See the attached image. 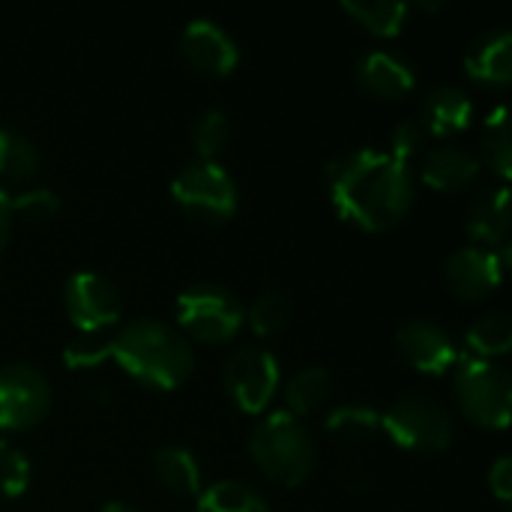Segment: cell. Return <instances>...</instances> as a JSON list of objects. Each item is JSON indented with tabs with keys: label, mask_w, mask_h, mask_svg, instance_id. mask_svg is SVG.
I'll use <instances>...</instances> for the list:
<instances>
[{
	"label": "cell",
	"mask_w": 512,
	"mask_h": 512,
	"mask_svg": "<svg viewBox=\"0 0 512 512\" xmlns=\"http://www.w3.org/2000/svg\"><path fill=\"white\" fill-rule=\"evenodd\" d=\"M57 210H60V198L45 186L24 189L21 195H12V213L24 216L30 222H45V219L57 216Z\"/></svg>",
	"instance_id": "31"
},
{
	"label": "cell",
	"mask_w": 512,
	"mask_h": 512,
	"mask_svg": "<svg viewBox=\"0 0 512 512\" xmlns=\"http://www.w3.org/2000/svg\"><path fill=\"white\" fill-rule=\"evenodd\" d=\"M12 222H15V213H12V195L0 186V252H3V249H6V243H9Z\"/></svg>",
	"instance_id": "34"
},
{
	"label": "cell",
	"mask_w": 512,
	"mask_h": 512,
	"mask_svg": "<svg viewBox=\"0 0 512 512\" xmlns=\"http://www.w3.org/2000/svg\"><path fill=\"white\" fill-rule=\"evenodd\" d=\"M249 453L264 477L288 489L303 486L315 471V441L288 411H273L255 426Z\"/></svg>",
	"instance_id": "3"
},
{
	"label": "cell",
	"mask_w": 512,
	"mask_h": 512,
	"mask_svg": "<svg viewBox=\"0 0 512 512\" xmlns=\"http://www.w3.org/2000/svg\"><path fill=\"white\" fill-rule=\"evenodd\" d=\"M468 357H477V360H495V357H504L512 348V318L507 312H486L480 315L468 336Z\"/></svg>",
	"instance_id": "23"
},
{
	"label": "cell",
	"mask_w": 512,
	"mask_h": 512,
	"mask_svg": "<svg viewBox=\"0 0 512 512\" xmlns=\"http://www.w3.org/2000/svg\"><path fill=\"white\" fill-rule=\"evenodd\" d=\"M30 486V462L27 456L0 441V498H21Z\"/></svg>",
	"instance_id": "30"
},
{
	"label": "cell",
	"mask_w": 512,
	"mask_h": 512,
	"mask_svg": "<svg viewBox=\"0 0 512 512\" xmlns=\"http://www.w3.org/2000/svg\"><path fill=\"white\" fill-rule=\"evenodd\" d=\"M111 360L138 384L177 390L195 369L189 339L156 318H135L111 336Z\"/></svg>",
	"instance_id": "2"
},
{
	"label": "cell",
	"mask_w": 512,
	"mask_h": 512,
	"mask_svg": "<svg viewBox=\"0 0 512 512\" xmlns=\"http://www.w3.org/2000/svg\"><path fill=\"white\" fill-rule=\"evenodd\" d=\"M456 402L462 414L480 429H507L512 411L510 372L495 360L459 357L456 363Z\"/></svg>",
	"instance_id": "4"
},
{
	"label": "cell",
	"mask_w": 512,
	"mask_h": 512,
	"mask_svg": "<svg viewBox=\"0 0 512 512\" xmlns=\"http://www.w3.org/2000/svg\"><path fill=\"white\" fill-rule=\"evenodd\" d=\"M177 321L183 336H192L204 345H222L243 330L246 306L234 291L201 282L177 297Z\"/></svg>",
	"instance_id": "6"
},
{
	"label": "cell",
	"mask_w": 512,
	"mask_h": 512,
	"mask_svg": "<svg viewBox=\"0 0 512 512\" xmlns=\"http://www.w3.org/2000/svg\"><path fill=\"white\" fill-rule=\"evenodd\" d=\"M225 390L243 414H264L279 390V363L258 345H243L225 360Z\"/></svg>",
	"instance_id": "9"
},
{
	"label": "cell",
	"mask_w": 512,
	"mask_h": 512,
	"mask_svg": "<svg viewBox=\"0 0 512 512\" xmlns=\"http://www.w3.org/2000/svg\"><path fill=\"white\" fill-rule=\"evenodd\" d=\"M51 411L48 378L27 363L0 369V432H24L39 426Z\"/></svg>",
	"instance_id": "8"
},
{
	"label": "cell",
	"mask_w": 512,
	"mask_h": 512,
	"mask_svg": "<svg viewBox=\"0 0 512 512\" xmlns=\"http://www.w3.org/2000/svg\"><path fill=\"white\" fill-rule=\"evenodd\" d=\"M231 141V120L222 108H207L192 126V144L198 159H216L219 150Z\"/></svg>",
	"instance_id": "28"
},
{
	"label": "cell",
	"mask_w": 512,
	"mask_h": 512,
	"mask_svg": "<svg viewBox=\"0 0 512 512\" xmlns=\"http://www.w3.org/2000/svg\"><path fill=\"white\" fill-rule=\"evenodd\" d=\"M195 512H270V504L258 489L240 480H222L195 498Z\"/></svg>",
	"instance_id": "22"
},
{
	"label": "cell",
	"mask_w": 512,
	"mask_h": 512,
	"mask_svg": "<svg viewBox=\"0 0 512 512\" xmlns=\"http://www.w3.org/2000/svg\"><path fill=\"white\" fill-rule=\"evenodd\" d=\"M510 267V246H462L444 264V282L459 300H486Z\"/></svg>",
	"instance_id": "11"
},
{
	"label": "cell",
	"mask_w": 512,
	"mask_h": 512,
	"mask_svg": "<svg viewBox=\"0 0 512 512\" xmlns=\"http://www.w3.org/2000/svg\"><path fill=\"white\" fill-rule=\"evenodd\" d=\"M357 81L363 90L381 96V99H402L414 90L417 75L408 60L390 51H369L357 63Z\"/></svg>",
	"instance_id": "15"
},
{
	"label": "cell",
	"mask_w": 512,
	"mask_h": 512,
	"mask_svg": "<svg viewBox=\"0 0 512 512\" xmlns=\"http://www.w3.org/2000/svg\"><path fill=\"white\" fill-rule=\"evenodd\" d=\"M66 315L78 333H105L123 315V297L102 273H75L63 291Z\"/></svg>",
	"instance_id": "10"
},
{
	"label": "cell",
	"mask_w": 512,
	"mask_h": 512,
	"mask_svg": "<svg viewBox=\"0 0 512 512\" xmlns=\"http://www.w3.org/2000/svg\"><path fill=\"white\" fill-rule=\"evenodd\" d=\"M180 54L195 72L213 78L231 75L240 63V48L234 36L210 18H195L186 24L180 36Z\"/></svg>",
	"instance_id": "12"
},
{
	"label": "cell",
	"mask_w": 512,
	"mask_h": 512,
	"mask_svg": "<svg viewBox=\"0 0 512 512\" xmlns=\"http://www.w3.org/2000/svg\"><path fill=\"white\" fill-rule=\"evenodd\" d=\"M489 165L498 177H510L512 174V144H510V111L507 105H498L489 117H486V129H483V159L480 165Z\"/></svg>",
	"instance_id": "26"
},
{
	"label": "cell",
	"mask_w": 512,
	"mask_h": 512,
	"mask_svg": "<svg viewBox=\"0 0 512 512\" xmlns=\"http://www.w3.org/2000/svg\"><path fill=\"white\" fill-rule=\"evenodd\" d=\"M381 432L402 450L444 453L456 438V420L438 399L408 393L381 414Z\"/></svg>",
	"instance_id": "5"
},
{
	"label": "cell",
	"mask_w": 512,
	"mask_h": 512,
	"mask_svg": "<svg viewBox=\"0 0 512 512\" xmlns=\"http://www.w3.org/2000/svg\"><path fill=\"white\" fill-rule=\"evenodd\" d=\"M102 360H111V336L102 333H78L66 348H63V363L66 369H93Z\"/></svg>",
	"instance_id": "29"
},
{
	"label": "cell",
	"mask_w": 512,
	"mask_h": 512,
	"mask_svg": "<svg viewBox=\"0 0 512 512\" xmlns=\"http://www.w3.org/2000/svg\"><path fill=\"white\" fill-rule=\"evenodd\" d=\"M468 234L483 249L510 246V189H486L468 210Z\"/></svg>",
	"instance_id": "18"
},
{
	"label": "cell",
	"mask_w": 512,
	"mask_h": 512,
	"mask_svg": "<svg viewBox=\"0 0 512 512\" xmlns=\"http://www.w3.org/2000/svg\"><path fill=\"white\" fill-rule=\"evenodd\" d=\"M489 489L498 501H512V459L501 456L492 468H489Z\"/></svg>",
	"instance_id": "33"
},
{
	"label": "cell",
	"mask_w": 512,
	"mask_h": 512,
	"mask_svg": "<svg viewBox=\"0 0 512 512\" xmlns=\"http://www.w3.org/2000/svg\"><path fill=\"white\" fill-rule=\"evenodd\" d=\"M471 117H474V105H471L468 93L456 84H441L423 99L420 123H423L426 135L450 138V135H459L462 129H468Z\"/></svg>",
	"instance_id": "17"
},
{
	"label": "cell",
	"mask_w": 512,
	"mask_h": 512,
	"mask_svg": "<svg viewBox=\"0 0 512 512\" xmlns=\"http://www.w3.org/2000/svg\"><path fill=\"white\" fill-rule=\"evenodd\" d=\"M174 204L195 222L219 225L237 213V183L216 159H195L171 180Z\"/></svg>",
	"instance_id": "7"
},
{
	"label": "cell",
	"mask_w": 512,
	"mask_h": 512,
	"mask_svg": "<svg viewBox=\"0 0 512 512\" xmlns=\"http://www.w3.org/2000/svg\"><path fill=\"white\" fill-rule=\"evenodd\" d=\"M342 12L348 18H354L363 30H369L381 39H390V36L402 33L411 6L399 3V0H342Z\"/></svg>",
	"instance_id": "21"
},
{
	"label": "cell",
	"mask_w": 512,
	"mask_h": 512,
	"mask_svg": "<svg viewBox=\"0 0 512 512\" xmlns=\"http://www.w3.org/2000/svg\"><path fill=\"white\" fill-rule=\"evenodd\" d=\"M480 156L459 144H438L423 159V183L438 192H459L471 186L480 174Z\"/></svg>",
	"instance_id": "14"
},
{
	"label": "cell",
	"mask_w": 512,
	"mask_h": 512,
	"mask_svg": "<svg viewBox=\"0 0 512 512\" xmlns=\"http://www.w3.org/2000/svg\"><path fill=\"white\" fill-rule=\"evenodd\" d=\"M99 512H141V510H135L132 504H123V501H108V504H105Z\"/></svg>",
	"instance_id": "35"
},
{
	"label": "cell",
	"mask_w": 512,
	"mask_h": 512,
	"mask_svg": "<svg viewBox=\"0 0 512 512\" xmlns=\"http://www.w3.org/2000/svg\"><path fill=\"white\" fill-rule=\"evenodd\" d=\"M396 348L405 363L423 375H447L459 363V351L450 333L435 321H408L396 333Z\"/></svg>",
	"instance_id": "13"
},
{
	"label": "cell",
	"mask_w": 512,
	"mask_h": 512,
	"mask_svg": "<svg viewBox=\"0 0 512 512\" xmlns=\"http://www.w3.org/2000/svg\"><path fill=\"white\" fill-rule=\"evenodd\" d=\"M153 477L165 492H171L177 498H198L204 492L201 468H198L195 456L177 444L159 447L153 453Z\"/></svg>",
	"instance_id": "19"
},
{
	"label": "cell",
	"mask_w": 512,
	"mask_h": 512,
	"mask_svg": "<svg viewBox=\"0 0 512 512\" xmlns=\"http://www.w3.org/2000/svg\"><path fill=\"white\" fill-rule=\"evenodd\" d=\"M330 396H333V375L324 366H309L285 384V405L288 414H294L297 420L321 411L330 402Z\"/></svg>",
	"instance_id": "20"
},
{
	"label": "cell",
	"mask_w": 512,
	"mask_h": 512,
	"mask_svg": "<svg viewBox=\"0 0 512 512\" xmlns=\"http://www.w3.org/2000/svg\"><path fill=\"white\" fill-rule=\"evenodd\" d=\"M426 138L429 135H426V129H423L420 120H402L390 132V150L387 153L393 159H399L402 165H408V159H414L426 147Z\"/></svg>",
	"instance_id": "32"
},
{
	"label": "cell",
	"mask_w": 512,
	"mask_h": 512,
	"mask_svg": "<svg viewBox=\"0 0 512 512\" xmlns=\"http://www.w3.org/2000/svg\"><path fill=\"white\" fill-rule=\"evenodd\" d=\"M39 168V150L36 144L9 126H0V180L6 183H24Z\"/></svg>",
	"instance_id": "24"
},
{
	"label": "cell",
	"mask_w": 512,
	"mask_h": 512,
	"mask_svg": "<svg viewBox=\"0 0 512 512\" xmlns=\"http://www.w3.org/2000/svg\"><path fill=\"white\" fill-rule=\"evenodd\" d=\"M465 72L489 87H501L512 78V33L498 27L489 33H480L468 54H465Z\"/></svg>",
	"instance_id": "16"
},
{
	"label": "cell",
	"mask_w": 512,
	"mask_h": 512,
	"mask_svg": "<svg viewBox=\"0 0 512 512\" xmlns=\"http://www.w3.org/2000/svg\"><path fill=\"white\" fill-rule=\"evenodd\" d=\"M327 186L336 213L363 231H387L399 225L414 204L411 171L387 150L366 147L333 159L327 168Z\"/></svg>",
	"instance_id": "1"
},
{
	"label": "cell",
	"mask_w": 512,
	"mask_h": 512,
	"mask_svg": "<svg viewBox=\"0 0 512 512\" xmlns=\"http://www.w3.org/2000/svg\"><path fill=\"white\" fill-rule=\"evenodd\" d=\"M246 321H249V327H252L255 336H276L291 321V300L282 291L267 288L246 309Z\"/></svg>",
	"instance_id": "27"
},
{
	"label": "cell",
	"mask_w": 512,
	"mask_h": 512,
	"mask_svg": "<svg viewBox=\"0 0 512 512\" xmlns=\"http://www.w3.org/2000/svg\"><path fill=\"white\" fill-rule=\"evenodd\" d=\"M324 426L333 438L366 444L381 432V414L372 405H339L327 414Z\"/></svg>",
	"instance_id": "25"
}]
</instances>
